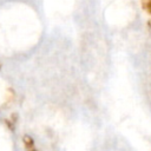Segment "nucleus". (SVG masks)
Here are the masks:
<instances>
[{
	"label": "nucleus",
	"mask_w": 151,
	"mask_h": 151,
	"mask_svg": "<svg viewBox=\"0 0 151 151\" xmlns=\"http://www.w3.org/2000/svg\"><path fill=\"white\" fill-rule=\"evenodd\" d=\"M146 9H147V12L151 14V0H149V2H147V5H146Z\"/></svg>",
	"instance_id": "nucleus-2"
},
{
	"label": "nucleus",
	"mask_w": 151,
	"mask_h": 151,
	"mask_svg": "<svg viewBox=\"0 0 151 151\" xmlns=\"http://www.w3.org/2000/svg\"><path fill=\"white\" fill-rule=\"evenodd\" d=\"M24 142H25V145H26L28 149H31V147L33 146V139H32L29 136H25V137H24Z\"/></svg>",
	"instance_id": "nucleus-1"
}]
</instances>
